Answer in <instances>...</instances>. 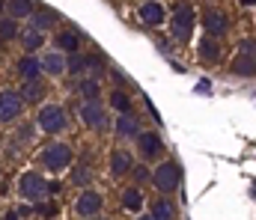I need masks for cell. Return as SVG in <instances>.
I'll use <instances>...</instances> for the list:
<instances>
[{"label": "cell", "mask_w": 256, "mask_h": 220, "mask_svg": "<svg viewBox=\"0 0 256 220\" xmlns=\"http://www.w3.org/2000/svg\"><path fill=\"white\" fill-rule=\"evenodd\" d=\"M194 24H196V15H194L191 6H176L173 9V21H170V36L176 42H191Z\"/></svg>", "instance_id": "1"}, {"label": "cell", "mask_w": 256, "mask_h": 220, "mask_svg": "<svg viewBox=\"0 0 256 220\" xmlns=\"http://www.w3.org/2000/svg\"><path fill=\"white\" fill-rule=\"evenodd\" d=\"M78 92L84 95V101H98L102 83H98L96 77H80V80H78Z\"/></svg>", "instance_id": "22"}, {"label": "cell", "mask_w": 256, "mask_h": 220, "mask_svg": "<svg viewBox=\"0 0 256 220\" xmlns=\"http://www.w3.org/2000/svg\"><path fill=\"white\" fill-rule=\"evenodd\" d=\"M92 220H110V218H102V215H98V218H92Z\"/></svg>", "instance_id": "31"}, {"label": "cell", "mask_w": 256, "mask_h": 220, "mask_svg": "<svg viewBox=\"0 0 256 220\" xmlns=\"http://www.w3.org/2000/svg\"><path fill=\"white\" fill-rule=\"evenodd\" d=\"M0 18H3V3H0Z\"/></svg>", "instance_id": "32"}, {"label": "cell", "mask_w": 256, "mask_h": 220, "mask_svg": "<svg viewBox=\"0 0 256 220\" xmlns=\"http://www.w3.org/2000/svg\"><path fill=\"white\" fill-rule=\"evenodd\" d=\"M18 74L24 77V83L27 80H39V74H42V69H39V57H21L18 60Z\"/></svg>", "instance_id": "19"}, {"label": "cell", "mask_w": 256, "mask_h": 220, "mask_svg": "<svg viewBox=\"0 0 256 220\" xmlns=\"http://www.w3.org/2000/svg\"><path fill=\"white\" fill-rule=\"evenodd\" d=\"M51 24H54V12H51L48 6H36V12L30 15V30L42 33V30H48Z\"/></svg>", "instance_id": "18"}, {"label": "cell", "mask_w": 256, "mask_h": 220, "mask_svg": "<svg viewBox=\"0 0 256 220\" xmlns=\"http://www.w3.org/2000/svg\"><path fill=\"white\" fill-rule=\"evenodd\" d=\"M39 69L45 74H51V77H60V74H66V57L60 51H48V54L39 60Z\"/></svg>", "instance_id": "14"}, {"label": "cell", "mask_w": 256, "mask_h": 220, "mask_svg": "<svg viewBox=\"0 0 256 220\" xmlns=\"http://www.w3.org/2000/svg\"><path fill=\"white\" fill-rule=\"evenodd\" d=\"M137 18L146 24V27H158L167 21V9L161 3H140L137 6Z\"/></svg>", "instance_id": "12"}, {"label": "cell", "mask_w": 256, "mask_h": 220, "mask_svg": "<svg viewBox=\"0 0 256 220\" xmlns=\"http://www.w3.org/2000/svg\"><path fill=\"white\" fill-rule=\"evenodd\" d=\"M179 179H182V173H179V164L176 161H161L155 167V173H152V182H155V188L161 194H173L179 188Z\"/></svg>", "instance_id": "2"}, {"label": "cell", "mask_w": 256, "mask_h": 220, "mask_svg": "<svg viewBox=\"0 0 256 220\" xmlns=\"http://www.w3.org/2000/svg\"><path fill=\"white\" fill-rule=\"evenodd\" d=\"M116 134H120L122 140H137L140 122H137L134 113H120V116H116Z\"/></svg>", "instance_id": "15"}, {"label": "cell", "mask_w": 256, "mask_h": 220, "mask_svg": "<svg viewBox=\"0 0 256 220\" xmlns=\"http://www.w3.org/2000/svg\"><path fill=\"white\" fill-rule=\"evenodd\" d=\"M110 104H114L120 113H128V107H131V98H128L126 89H114V92H110Z\"/></svg>", "instance_id": "27"}, {"label": "cell", "mask_w": 256, "mask_h": 220, "mask_svg": "<svg viewBox=\"0 0 256 220\" xmlns=\"http://www.w3.org/2000/svg\"><path fill=\"white\" fill-rule=\"evenodd\" d=\"M54 45H57V51L63 54H78V48H80V36L78 33H72V30H63V33H57V39H54Z\"/></svg>", "instance_id": "20"}, {"label": "cell", "mask_w": 256, "mask_h": 220, "mask_svg": "<svg viewBox=\"0 0 256 220\" xmlns=\"http://www.w3.org/2000/svg\"><path fill=\"white\" fill-rule=\"evenodd\" d=\"M90 69H102V57L98 54H74L72 60H66V72L72 74H86Z\"/></svg>", "instance_id": "10"}, {"label": "cell", "mask_w": 256, "mask_h": 220, "mask_svg": "<svg viewBox=\"0 0 256 220\" xmlns=\"http://www.w3.org/2000/svg\"><path fill=\"white\" fill-rule=\"evenodd\" d=\"M36 125H39L45 134H60V131H66V125H68L66 110L60 104H45V107L39 110V116H36Z\"/></svg>", "instance_id": "3"}, {"label": "cell", "mask_w": 256, "mask_h": 220, "mask_svg": "<svg viewBox=\"0 0 256 220\" xmlns=\"http://www.w3.org/2000/svg\"><path fill=\"white\" fill-rule=\"evenodd\" d=\"M232 72L244 74V77H254V54H238V60L232 63Z\"/></svg>", "instance_id": "26"}, {"label": "cell", "mask_w": 256, "mask_h": 220, "mask_svg": "<svg viewBox=\"0 0 256 220\" xmlns=\"http://www.w3.org/2000/svg\"><path fill=\"white\" fill-rule=\"evenodd\" d=\"M39 215H42V218H54V215H57V206H54V203H42V206H39Z\"/></svg>", "instance_id": "29"}, {"label": "cell", "mask_w": 256, "mask_h": 220, "mask_svg": "<svg viewBox=\"0 0 256 220\" xmlns=\"http://www.w3.org/2000/svg\"><path fill=\"white\" fill-rule=\"evenodd\" d=\"M18 194L30 203H42L48 197V182L39 176V173H24L18 179Z\"/></svg>", "instance_id": "4"}, {"label": "cell", "mask_w": 256, "mask_h": 220, "mask_svg": "<svg viewBox=\"0 0 256 220\" xmlns=\"http://www.w3.org/2000/svg\"><path fill=\"white\" fill-rule=\"evenodd\" d=\"M122 206H126L128 212H140V209H143V194H140V188H126Z\"/></svg>", "instance_id": "25"}, {"label": "cell", "mask_w": 256, "mask_h": 220, "mask_svg": "<svg viewBox=\"0 0 256 220\" xmlns=\"http://www.w3.org/2000/svg\"><path fill=\"white\" fill-rule=\"evenodd\" d=\"M102 209H104V197L98 194V191H84L78 200H74V212H78V218H98L102 215Z\"/></svg>", "instance_id": "7"}, {"label": "cell", "mask_w": 256, "mask_h": 220, "mask_svg": "<svg viewBox=\"0 0 256 220\" xmlns=\"http://www.w3.org/2000/svg\"><path fill=\"white\" fill-rule=\"evenodd\" d=\"M24 110V101L18 95V89H3L0 92V122H15Z\"/></svg>", "instance_id": "8"}, {"label": "cell", "mask_w": 256, "mask_h": 220, "mask_svg": "<svg viewBox=\"0 0 256 220\" xmlns=\"http://www.w3.org/2000/svg\"><path fill=\"white\" fill-rule=\"evenodd\" d=\"M202 30H206V39H220L226 30H230V18L224 15V12H218V9H208L206 15H202Z\"/></svg>", "instance_id": "9"}, {"label": "cell", "mask_w": 256, "mask_h": 220, "mask_svg": "<svg viewBox=\"0 0 256 220\" xmlns=\"http://www.w3.org/2000/svg\"><path fill=\"white\" fill-rule=\"evenodd\" d=\"M196 51H200V57H202L206 63H220V57H224V45L214 42V39H202V42L196 45Z\"/></svg>", "instance_id": "17"}, {"label": "cell", "mask_w": 256, "mask_h": 220, "mask_svg": "<svg viewBox=\"0 0 256 220\" xmlns=\"http://www.w3.org/2000/svg\"><path fill=\"white\" fill-rule=\"evenodd\" d=\"M15 36H18V21H12V18L3 15V18H0V39L9 42V39H15Z\"/></svg>", "instance_id": "28"}, {"label": "cell", "mask_w": 256, "mask_h": 220, "mask_svg": "<svg viewBox=\"0 0 256 220\" xmlns=\"http://www.w3.org/2000/svg\"><path fill=\"white\" fill-rule=\"evenodd\" d=\"M137 149H140V155L149 161V158H155V155L164 152V140H161V134H155V131H140V134H137Z\"/></svg>", "instance_id": "11"}, {"label": "cell", "mask_w": 256, "mask_h": 220, "mask_svg": "<svg viewBox=\"0 0 256 220\" xmlns=\"http://www.w3.org/2000/svg\"><path fill=\"white\" fill-rule=\"evenodd\" d=\"M36 6L39 3H30V0H9V3H3V15L12 21H21V18H30L36 12Z\"/></svg>", "instance_id": "13"}, {"label": "cell", "mask_w": 256, "mask_h": 220, "mask_svg": "<svg viewBox=\"0 0 256 220\" xmlns=\"http://www.w3.org/2000/svg\"><path fill=\"white\" fill-rule=\"evenodd\" d=\"M137 220H155V218H152V215H140Z\"/></svg>", "instance_id": "30"}, {"label": "cell", "mask_w": 256, "mask_h": 220, "mask_svg": "<svg viewBox=\"0 0 256 220\" xmlns=\"http://www.w3.org/2000/svg\"><path fill=\"white\" fill-rule=\"evenodd\" d=\"M78 113H80V122L86 128H96V131H104L108 128V110H104L102 101H84Z\"/></svg>", "instance_id": "6"}, {"label": "cell", "mask_w": 256, "mask_h": 220, "mask_svg": "<svg viewBox=\"0 0 256 220\" xmlns=\"http://www.w3.org/2000/svg\"><path fill=\"white\" fill-rule=\"evenodd\" d=\"M42 42H45V36H42V33H36V30H24V33H21V45H24L27 57H33V51H39V48H42Z\"/></svg>", "instance_id": "23"}, {"label": "cell", "mask_w": 256, "mask_h": 220, "mask_svg": "<svg viewBox=\"0 0 256 220\" xmlns=\"http://www.w3.org/2000/svg\"><path fill=\"white\" fill-rule=\"evenodd\" d=\"M18 95H21V101H33V104H36V101L45 98V83H42V80H27Z\"/></svg>", "instance_id": "21"}, {"label": "cell", "mask_w": 256, "mask_h": 220, "mask_svg": "<svg viewBox=\"0 0 256 220\" xmlns=\"http://www.w3.org/2000/svg\"><path fill=\"white\" fill-rule=\"evenodd\" d=\"M68 164H72V149L66 143H51L42 152V167L51 170V173H63Z\"/></svg>", "instance_id": "5"}, {"label": "cell", "mask_w": 256, "mask_h": 220, "mask_svg": "<svg viewBox=\"0 0 256 220\" xmlns=\"http://www.w3.org/2000/svg\"><path fill=\"white\" fill-rule=\"evenodd\" d=\"M131 170H134L131 155H128V152H122V149H116V152L110 155V173H114L116 179H122V176H128Z\"/></svg>", "instance_id": "16"}, {"label": "cell", "mask_w": 256, "mask_h": 220, "mask_svg": "<svg viewBox=\"0 0 256 220\" xmlns=\"http://www.w3.org/2000/svg\"><path fill=\"white\" fill-rule=\"evenodd\" d=\"M155 220H176V206L170 203V200H158L155 206H152V212H149Z\"/></svg>", "instance_id": "24"}]
</instances>
